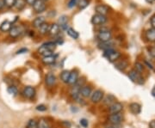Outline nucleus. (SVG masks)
Masks as SVG:
<instances>
[{"mask_svg": "<svg viewBox=\"0 0 155 128\" xmlns=\"http://www.w3.org/2000/svg\"><path fill=\"white\" fill-rule=\"evenodd\" d=\"M56 46H57V44L55 42H53V41H48L47 43H44L42 44L40 48L38 49V53L44 56H48L52 55L53 54V52L55 50Z\"/></svg>", "mask_w": 155, "mask_h": 128, "instance_id": "obj_1", "label": "nucleus"}, {"mask_svg": "<svg viewBox=\"0 0 155 128\" xmlns=\"http://www.w3.org/2000/svg\"><path fill=\"white\" fill-rule=\"evenodd\" d=\"M104 56L110 62H116L121 57V53L118 51L114 50V49H109V50L104 51Z\"/></svg>", "mask_w": 155, "mask_h": 128, "instance_id": "obj_2", "label": "nucleus"}, {"mask_svg": "<svg viewBox=\"0 0 155 128\" xmlns=\"http://www.w3.org/2000/svg\"><path fill=\"white\" fill-rule=\"evenodd\" d=\"M128 78H130L134 83L138 84H143L144 83V79L140 76V73H139L138 72H136L135 70H132L130 71L128 74H127Z\"/></svg>", "mask_w": 155, "mask_h": 128, "instance_id": "obj_3", "label": "nucleus"}, {"mask_svg": "<svg viewBox=\"0 0 155 128\" xmlns=\"http://www.w3.org/2000/svg\"><path fill=\"white\" fill-rule=\"evenodd\" d=\"M97 38L101 42H108L112 38V34L110 31L109 30H100V32L97 34Z\"/></svg>", "mask_w": 155, "mask_h": 128, "instance_id": "obj_4", "label": "nucleus"}, {"mask_svg": "<svg viewBox=\"0 0 155 128\" xmlns=\"http://www.w3.org/2000/svg\"><path fill=\"white\" fill-rule=\"evenodd\" d=\"M104 99V91L101 89H97L91 95V100L93 103H97Z\"/></svg>", "mask_w": 155, "mask_h": 128, "instance_id": "obj_5", "label": "nucleus"}, {"mask_svg": "<svg viewBox=\"0 0 155 128\" xmlns=\"http://www.w3.org/2000/svg\"><path fill=\"white\" fill-rule=\"evenodd\" d=\"M107 21V18L105 16L100 15V14H96L91 18V23L93 25H102L104 24Z\"/></svg>", "mask_w": 155, "mask_h": 128, "instance_id": "obj_6", "label": "nucleus"}, {"mask_svg": "<svg viewBox=\"0 0 155 128\" xmlns=\"http://www.w3.org/2000/svg\"><path fill=\"white\" fill-rule=\"evenodd\" d=\"M32 6H33L34 11H35L36 13H42L47 8L45 2L42 1V0H36L35 3Z\"/></svg>", "mask_w": 155, "mask_h": 128, "instance_id": "obj_7", "label": "nucleus"}, {"mask_svg": "<svg viewBox=\"0 0 155 128\" xmlns=\"http://www.w3.org/2000/svg\"><path fill=\"white\" fill-rule=\"evenodd\" d=\"M22 95L28 99H32L35 95V89L31 86H26L22 90Z\"/></svg>", "mask_w": 155, "mask_h": 128, "instance_id": "obj_8", "label": "nucleus"}, {"mask_svg": "<svg viewBox=\"0 0 155 128\" xmlns=\"http://www.w3.org/2000/svg\"><path fill=\"white\" fill-rule=\"evenodd\" d=\"M122 119H123V116H122V113H117V114H110L108 120L112 124H120V123L122 121Z\"/></svg>", "mask_w": 155, "mask_h": 128, "instance_id": "obj_9", "label": "nucleus"}, {"mask_svg": "<svg viewBox=\"0 0 155 128\" xmlns=\"http://www.w3.org/2000/svg\"><path fill=\"white\" fill-rule=\"evenodd\" d=\"M95 11L97 12V14H100V15H103V16H105L109 13V7L105 5H98L95 7Z\"/></svg>", "mask_w": 155, "mask_h": 128, "instance_id": "obj_10", "label": "nucleus"}, {"mask_svg": "<svg viewBox=\"0 0 155 128\" xmlns=\"http://www.w3.org/2000/svg\"><path fill=\"white\" fill-rule=\"evenodd\" d=\"M123 108V106H122V103L120 102H115L113 103L112 105L110 106V113L111 114H117V113H121Z\"/></svg>", "mask_w": 155, "mask_h": 128, "instance_id": "obj_11", "label": "nucleus"}, {"mask_svg": "<svg viewBox=\"0 0 155 128\" xmlns=\"http://www.w3.org/2000/svg\"><path fill=\"white\" fill-rule=\"evenodd\" d=\"M22 32V29L21 27L19 26H14L11 28V30L9 31L10 33V36L12 37V38H17L18 37Z\"/></svg>", "mask_w": 155, "mask_h": 128, "instance_id": "obj_12", "label": "nucleus"}, {"mask_svg": "<svg viewBox=\"0 0 155 128\" xmlns=\"http://www.w3.org/2000/svg\"><path fill=\"white\" fill-rule=\"evenodd\" d=\"M45 82H46V84H47L48 87H52V86H54V85L56 84V77L53 74V73H48V74L46 76Z\"/></svg>", "mask_w": 155, "mask_h": 128, "instance_id": "obj_13", "label": "nucleus"}, {"mask_svg": "<svg viewBox=\"0 0 155 128\" xmlns=\"http://www.w3.org/2000/svg\"><path fill=\"white\" fill-rule=\"evenodd\" d=\"M91 88L90 86H86V85H84L83 87L80 89L79 90V94L81 96H83L84 98H88L91 95Z\"/></svg>", "mask_w": 155, "mask_h": 128, "instance_id": "obj_14", "label": "nucleus"}, {"mask_svg": "<svg viewBox=\"0 0 155 128\" xmlns=\"http://www.w3.org/2000/svg\"><path fill=\"white\" fill-rule=\"evenodd\" d=\"M78 80V73L77 71H72V72H70V77L67 84L70 85H74L77 83Z\"/></svg>", "mask_w": 155, "mask_h": 128, "instance_id": "obj_15", "label": "nucleus"}, {"mask_svg": "<svg viewBox=\"0 0 155 128\" xmlns=\"http://www.w3.org/2000/svg\"><path fill=\"white\" fill-rule=\"evenodd\" d=\"M11 28H12V22L8 20L4 21L0 25V30L3 32H9Z\"/></svg>", "mask_w": 155, "mask_h": 128, "instance_id": "obj_16", "label": "nucleus"}, {"mask_svg": "<svg viewBox=\"0 0 155 128\" xmlns=\"http://www.w3.org/2000/svg\"><path fill=\"white\" fill-rule=\"evenodd\" d=\"M61 31V27L58 23H53L51 26H50L49 29V34L52 36H55L58 34L60 33Z\"/></svg>", "mask_w": 155, "mask_h": 128, "instance_id": "obj_17", "label": "nucleus"}, {"mask_svg": "<svg viewBox=\"0 0 155 128\" xmlns=\"http://www.w3.org/2000/svg\"><path fill=\"white\" fill-rule=\"evenodd\" d=\"M56 60V56L55 55H48V56H44L41 59V61L45 65H52L54 64Z\"/></svg>", "mask_w": 155, "mask_h": 128, "instance_id": "obj_18", "label": "nucleus"}, {"mask_svg": "<svg viewBox=\"0 0 155 128\" xmlns=\"http://www.w3.org/2000/svg\"><path fill=\"white\" fill-rule=\"evenodd\" d=\"M129 108H130V111L134 114H139L140 111H141V107H140V105L136 103V102H134V103H131L129 105Z\"/></svg>", "mask_w": 155, "mask_h": 128, "instance_id": "obj_19", "label": "nucleus"}, {"mask_svg": "<svg viewBox=\"0 0 155 128\" xmlns=\"http://www.w3.org/2000/svg\"><path fill=\"white\" fill-rule=\"evenodd\" d=\"M67 22H68V17H67V16L63 15V16H61V17H60V19H59V21H58V24L60 25V27H61V28L67 30Z\"/></svg>", "mask_w": 155, "mask_h": 128, "instance_id": "obj_20", "label": "nucleus"}, {"mask_svg": "<svg viewBox=\"0 0 155 128\" xmlns=\"http://www.w3.org/2000/svg\"><path fill=\"white\" fill-rule=\"evenodd\" d=\"M45 22H46V20H45L44 17H38L34 20L32 24H33L34 28H39Z\"/></svg>", "mask_w": 155, "mask_h": 128, "instance_id": "obj_21", "label": "nucleus"}, {"mask_svg": "<svg viewBox=\"0 0 155 128\" xmlns=\"http://www.w3.org/2000/svg\"><path fill=\"white\" fill-rule=\"evenodd\" d=\"M146 38L149 41H155V28H149L146 32Z\"/></svg>", "mask_w": 155, "mask_h": 128, "instance_id": "obj_22", "label": "nucleus"}, {"mask_svg": "<svg viewBox=\"0 0 155 128\" xmlns=\"http://www.w3.org/2000/svg\"><path fill=\"white\" fill-rule=\"evenodd\" d=\"M50 26L48 23L45 22L43 23L40 28H39V33L41 34H47L48 33H49V29H50Z\"/></svg>", "mask_w": 155, "mask_h": 128, "instance_id": "obj_23", "label": "nucleus"}, {"mask_svg": "<svg viewBox=\"0 0 155 128\" xmlns=\"http://www.w3.org/2000/svg\"><path fill=\"white\" fill-rule=\"evenodd\" d=\"M128 66V63L126 60H122V61L117 62L115 64V67L119 71H124Z\"/></svg>", "mask_w": 155, "mask_h": 128, "instance_id": "obj_24", "label": "nucleus"}, {"mask_svg": "<svg viewBox=\"0 0 155 128\" xmlns=\"http://www.w3.org/2000/svg\"><path fill=\"white\" fill-rule=\"evenodd\" d=\"M67 34L70 36V37H72V39L77 40L78 38L79 37V34L78 33L77 31H76L74 28H68L67 29Z\"/></svg>", "mask_w": 155, "mask_h": 128, "instance_id": "obj_25", "label": "nucleus"}, {"mask_svg": "<svg viewBox=\"0 0 155 128\" xmlns=\"http://www.w3.org/2000/svg\"><path fill=\"white\" fill-rule=\"evenodd\" d=\"M98 47H99L100 49H102V50L104 51L113 49V44L110 43V41H108V42H101L100 44H98Z\"/></svg>", "mask_w": 155, "mask_h": 128, "instance_id": "obj_26", "label": "nucleus"}, {"mask_svg": "<svg viewBox=\"0 0 155 128\" xmlns=\"http://www.w3.org/2000/svg\"><path fill=\"white\" fill-rule=\"evenodd\" d=\"M104 104H106V105L110 106L113 103L116 102V97L112 95H108L104 99Z\"/></svg>", "mask_w": 155, "mask_h": 128, "instance_id": "obj_27", "label": "nucleus"}, {"mask_svg": "<svg viewBox=\"0 0 155 128\" xmlns=\"http://www.w3.org/2000/svg\"><path fill=\"white\" fill-rule=\"evenodd\" d=\"M25 6H26V1L25 0H16L14 7L18 11H22L24 9Z\"/></svg>", "mask_w": 155, "mask_h": 128, "instance_id": "obj_28", "label": "nucleus"}, {"mask_svg": "<svg viewBox=\"0 0 155 128\" xmlns=\"http://www.w3.org/2000/svg\"><path fill=\"white\" fill-rule=\"evenodd\" d=\"M69 77H70V72L67 71V70H65L63 71L61 74V81L65 84H67L68 83V80H69Z\"/></svg>", "mask_w": 155, "mask_h": 128, "instance_id": "obj_29", "label": "nucleus"}, {"mask_svg": "<svg viewBox=\"0 0 155 128\" xmlns=\"http://www.w3.org/2000/svg\"><path fill=\"white\" fill-rule=\"evenodd\" d=\"M7 91H8V93H9L10 95H13V96H16V95L18 94V89H17V88L15 85H11V86H9L8 89H7Z\"/></svg>", "mask_w": 155, "mask_h": 128, "instance_id": "obj_30", "label": "nucleus"}, {"mask_svg": "<svg viewBox=\"0 0 155 128\" xmlns=\"http://www.w3.org/2000/svg\"><path fill=\"white\" fill-rule=\"evenodd\" d=\"M38 128H51V126L45 119H41L38 122Z\"/></svg>", "mask_w": 155, "mask_h": 128, "instance_id": "obj_31", "label": "nucleus"}, {"mask_svg": "<svg viewBox=\"0 0 155 128\" xmlns=\"http://www.w3.org/2000/svg\"><path fill=\"white\" fill-rule=\"evenodd\" d=\"M78 6L79 7V9H84L89 5V1L88 0H78L77 2Z\"/></svg>", "mask_w": 155, "mask_h": 128, "instance_id": "obj_32", "label": "nucleus"}, {"mask_svg": "<svg viewBox=\"0 0 155 128\" xmlns=\"http://www.w3.org/2000/svg\"><path fill=\"white\" fill-rule=\"evenodd\" d=\"M27 128H38V122L35 120H30L27 124Z\"/></svg>", "mask_w": 155, "mask_h": 128, "instance_id": "obj_33", "label": "nucleus"}, {"mask_svg": "<svg viewBox=\"0 0 155 128\" xmlns=\"http://www.w3.org/2000/svg\"><path fill=\"white\" fill-rule=\"evenodd\" d=\"M134 70L136 71V72H138L139 73L142 72H143V70H144V66H143V65L142 64H140V63H139V62H137V63H135L134 64Z\"/></svg>", "mask_w": 155, "mask_h": 128, "instance_id": "obj_34", "label": "nucleus"}, {"mask_svg": "<svg viewBox=\"0 0 155 128\" xmlns=\"http://www.w3.org/2000/svg\"><path fill=\"white\" fill-rule=\"evenodd\" d=\"M15 2H16V0H4L5 6L8 7V8H11L15 5Z\"/></svg>", "mask_w": 155, "mask_h": 128, "instance_id": "obj_35", "label": "nucleus"}, {"mask_svg": "<svg viewBox=\"0 0 155 128\" xmlns=\"http://www.w3.org/2000/svg\"><path fill=\"white\" fill-rule=\"evenodd\" d=\"M147 50H148V53H149V55L151 56L152 58L155 59V46H151V47H148V48H147Z\"/></svg>", "mask_w": 155, "mask_h": 128, "instance_id": "obj_36", "label": "nucleus"}, {"mask_svg": "<svg viewBox=\"0 0 155 128\" xmlns=\"http://www.w3.org/2000/svg\"><path fill=\"white\" fill-rule=\"evenodd\" d=\"M80 125L83 126V127L86 128L88 126V120H85V119H82V120H80Z\"/></svg>", "mask_w": 155, "mask_h": 128, "instance_id": "obj_37", "label": "nucleus"}, {"mask_svg": "<svg viewBox=\"0 0 155 128\" xmlns=\"http://www.w3.org/2000/svg\"><path fill=\"white\" fill-rule=\"evenodd\" d=\"M36 110L40 112H44L47 110V107L45 105H38L36 107Z\"/></svg>", "mask_w": 155, "mask_h": 128, "instance_id": "obj_38", "label": "nucleus"}, {"mask_svg": "<svg viewBox=\"0 0 155 128\" xmlns=\"http://www.w3.org/2000/svg\"><path fill=\"white\" fill-rule=\"evenodd\" d=\"M77 2H78V0H70V1H69V3H68V7H69V8H72V7H74V6L77 5Z\"/></svg>", "mask_w": 155, "mask_h": 128, "instance_id": "obj_39", "label": "nucleus"}, {"mask_svg": "<svg viewBox=\"0 0 155 128\" xmlns=\"http://www.w3.org/2000/svg\"><path fill=\"white\" fill-rule=\"evenodd\" d=\"M26 52H28L27 48H22V49H19L17 52V54H22V53H25Z\"/></svg>", "mask_w": 155, "mask_h": 128, "instance_id": "obj_40", "label": "nucleus"}, {"mask_svg": "<svg viewBox=\"0 0 155 128\" xmlns=\"http://www.w3.org/2000/svg\"><path fill=\"white\" fill-rule=\"evenodd\" d=\"M151 24L153 26V28H155V15L151 18Z\"/></svg>", "mask_w": 155, "mask_h": 128, "instance_id": "obj_41", "label": "nucleus"}, {"mask_svg": "<svg viewBox=\"0 0 155 128\" xmlns=\"http://www.w3.org/2000/svg\"><path fill=\"white\" fill-rule=\"evenodd\" d=\"M25 1H26V4H28L29 5H33L36 0H25Z\"/></svg>", "mask_w": 155, "mask_h": 128, "instance_id": "obj_42", "label": "nucleus"}, {"mask_svg": "<svg viewBox=\"0 0 155 128\" xmlns=\"http://www.w3.org/2000/svg\"><path fill=\"white\" fill-rule=\"evenodd\" d=\"M5 7V3L4 0H0V10H2Z\"/></svg>", "mask_w": 155, "mask_h": 128, "instance_id": "obj_43", "label": "nucleus"}, {"mask_svg": "<svg viewBox=\"0 0 155 128\" xmlns=\"http://www.w3.org/2000/svg\"><path fill=\"white\" fill-rule=\"evenodd\" d=\"M150 127L151 128H155V121L153 120L152 122L150 123Z\"/></svg>", "mask_w": 155, "mask_h": 128, "instance_id": "obj_44", "label": "nucleus"}, {"mask_svg": "<svg viewBox=\"0 0 155 128\" xmlns=\"http://www.w3.org/2000/svg\"><path fill=\"white\" fill-rule=\"evenodd\" d=\"M145 63H146V64H147V65L148 66V67H149L150 69H153V66H152V64H149V63L147 61V60L145 61Z\"/></svg>", "mask_w": 155, "mask_h": 128, "instance_id": "obj_45", "label": "nucleus"}, {"mask_svg": "<svg viewBox=\"0 0 155 128\" xmlns=\"http://www.w3.org/2000/svg\"><path fill=\"white\" fill-rule=\"evenodd\" d=\"M62 124H63V125H66V126H68V127H70V126H71V124H70V123H68V122H63L62 123Z\"/></svg>", "mask_w": 155, "mask_h": 128, "instance_id": "obj_46", "label": "nucleus"}, {"mask_svg": "<svg viewBox=\"0 0 155 128\" xmlns=\"http://www.w3.org/2000/svg\"><path fill=\"white\" fill-rule=\"evenodd\" d=\"M152 95H153V96H154V97H155V86L153 87V90H152Z\"/></svg>", "mask_w": 155, "mask_h": 128, "instance_id": "obj_47", "label": "nucleus"}, {"mask_svg": "<svg viewBox=\"0 0 155 128\" xmlns=\"http://www.w3.org/2000/svg\"><path fill=\"white\" fill-rule=\"evenodd\" d=\"M148 3H150V4H152V3H153V2H155V0H147Z\"/></svg>", "mask_w": 155, "mask_h": 128, "instance_id": "obj_48", "label": "nucleus"}, {"mask_svg": "<svg viewBox=\"0 0 155 128\" xmlns=\"http://www.w3.org/2000/svg\"><path fill=\"white\" fill-rule=\"evenodd\" d=\"M42 1H44V2H45V1H48V0H42Z\"/></svg>", "mask_w": 155, "mask_h": 128, "instance_id": "obj_49", "label": "nucleus"}, {"mask_svg": "<svg viewBox=\"0 0 155 128\" xmlns=\"http://www.w3.org/2000/svg\"><path fill=\"white\" fill-rule=\"evenodd\" d=\"M110 128H114V127H110Z\"/></svg>", "mask_w": 155, "mask_h": 128, "instance_id": "obj_50", "label": "nucleus"}]
</instances>
